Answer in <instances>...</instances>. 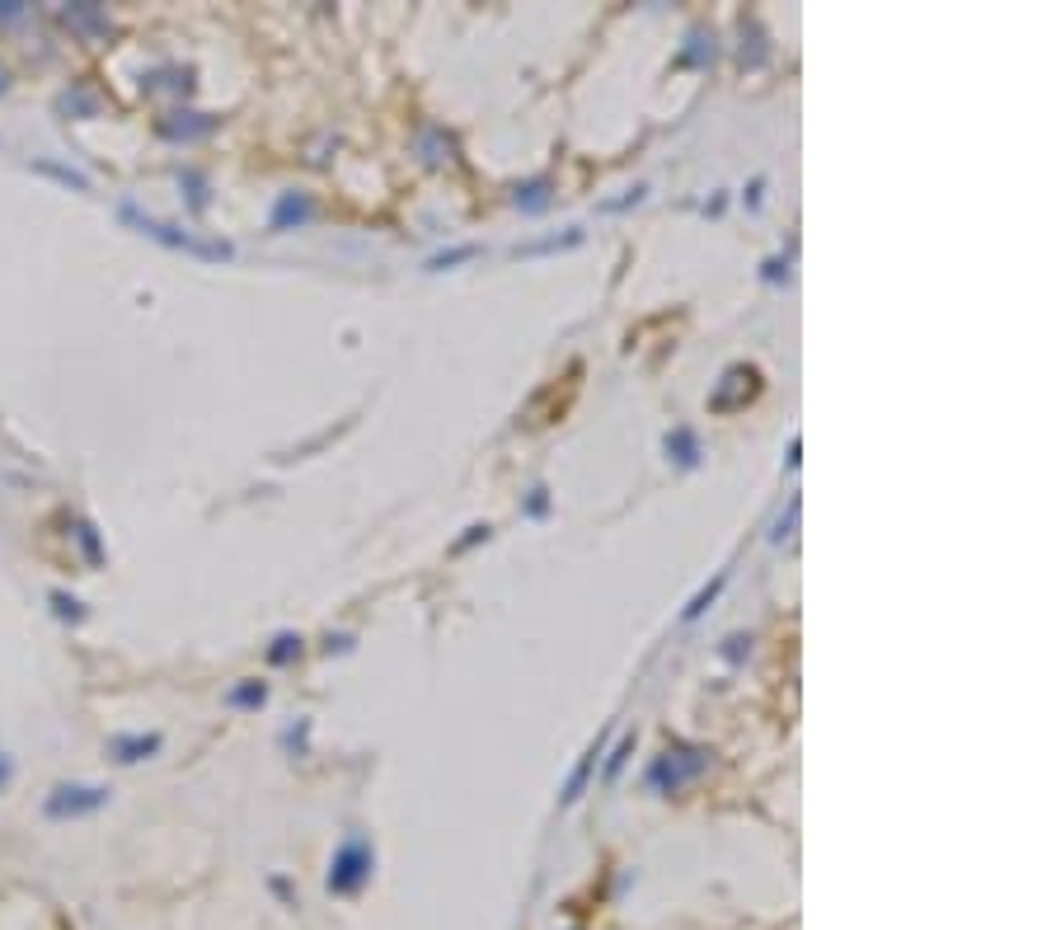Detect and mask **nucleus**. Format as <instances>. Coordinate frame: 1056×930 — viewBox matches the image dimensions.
<instances>
[{
    "label": "nucleus",
    "mask_w": 1056,
    "mask_h": 930,
    "mask_svg": "<svg viewBox=\"0 0 1056 930\" xmlns=\"http://www.w3.org/2000/svg\"><path fill=\"white\" fill-rule=\"evenodd\" d=\"M118 217H123L127 226H137L146 240L165 245V249L193 254V259H207V264H230V259H235V245H230V240H202V235L184 231V226H169V221L151 217V212H141V207H132V202H123V207H118Z\"/></svg>",
    "instance_id": "1"
},
{
    "label": "nucleus",
    "mask_w": 1056,
    "mask_h": 930,
    "mask_svg": "<svg viewBox=\"0 0 1056 930\" xmlns=\"http://www.w3.org/2000/svg\"><path fill=\"white\" fill-rule=\"evenodd\" d=\"M371 869H376V851H371L362 837H348L334 851V860H329V893H334V898L362 893L367 879H371Z\"/></svg>",
    "instance_id": "2"
},
{
    "label": "nucleus",
    "mask_w": 1056,
    "mask_h": 930,
    "mask_svg": "<svg viewBox=\"0 0 1056 930\" xmlns=\"http://www.w3.org/2000/svg\"><path fill=\"white\" fill-rule=\"evenodd\" d=\"M704 766H709V752H704V747H676V752L667 747V752L648 766V785L658 794H681Z\"/></svg>",
    "instance_id": "3"
},
{
    "label": "nucleus",
    "mask_w": 1056,
    "mask_h": 930,
    "mask_svg": "<svg viewBox=\"0 0 1056 930\" xmlns=\"http://www.w3.org/2000/svg\"><path fill=\"white\" fill-rule=\"evenodd\" d=\"M104 804H108V790H104V785H57V790L47 794L43 813H47V818H57V822H66V818H85V813H99Z\"/></svg>",
    "instance_id": "4"
},
{
    "label": "nucleus",
    "mask_w": 1056,
    "mask_h": 930,
    "mask_svg": "<svg viewBox=\"0 0 1056 930\" xmlns=\"http://www.w3.org/2000/svg\"><path fill=\"white\" fill-rule=\"evenodd\" d=\"M756 390H761V372H756V367H728L719 390L709 395V409H714V414H733V409H742L747 400H756Z\"/></svg>",
    "instance_id": "5"
},
{
    "label": "nucleus",
    "mask_w": 1056,
    "mask_h": 930,
    "mask_svg": "<svg viewBox=\"0 0 1056 930\" xmlns=\"http://www.w3.org/2000/svg\"><path fill=\"white\" fill-rule=\"evenodd\" d=\"M315 221V198L310 193H282V198L273 202V217H268V226L273 231H301V226H310Z\"/></svg>",
    "instance_id": "6"
},
{
    "label": "nucleus",
    "mask_w": 1056,
    "mask_h": 930,
    "mask_svg": "<svg viewBox=\"0 0 1056 930\" xmlns=\"http://www.w3.org/2000/svg\"><path fill=\"white\" fill-rule=\"evenodd\" d=\"M160 747H165L160 733H118V738L108 743V757L123 761V766H137V761H151Z\"/></svg>",
    "instance_id": "7"
},
{
    "label": "nucleus",
    "mask_w": 1056,
    "mask_h": 930,
    "mask_svg": "<svg viewBox=\"0 0 1056 930\" xmlns=\"http://www.w3.org/2000/svg\"><path fill=\"white\" fill-rule=\"evenodd\" d=\"M601 757H606V743H592L587 752H582V761L573 766V775H568L564 790H559V799H564V804H578V799H582V790H587V780H592V771H597Z\"/></svg>",
    "instance_id": "8"
},
{
    "label": "nucleus",
    "mask_w": 1056,
    "mask_h": 930,
    "mask_svg": "<svg viewBox=\"0 0 1056 930\" xmlns=\"http://www.w3.org/2000/svg\"><path fill=\"white\" fill-rule=\"evenodd\" d=\"M662 451H667V461L676 465H700V437H695V428H672V433L662 437Z\"/></svg>",
    "instance_id": "9"
},
{
    "label": "nucleus",
    "mask_w": 1056,
    "mask_h": 930,
    "mask_svg": "<svg viewBox=\"0 0 1056 930\" xmlns=\"http://www.w3.org/2000/svg\"><path fill=\"white\" fill-rule=\"evenodd\" d=\"M212 127H216V118H207V113H174V118H160V132H165V137H179V141L202 137V132H212Z\"/></svg>",
    "instance_id": "10"
},
{
    "label": "nucleus",
    "mask_w": 1056,
    "mask_h": 930,
    "mask_svg": "<svg viewBox=\"0 0 1056 930\" xmlns=\"http://www.w3.org/2000/svg\"><path fill=\"white\" fill-rule=\"evenodd\" d=\"M263 700H268V682H259V677H249V682H235L226 691V705H230V710H259Z\"/></svg>",
    "instance_id": "11"
},
{
    "label": "nucleus",
    "mask_w": 1056,
    "mask_h": 930,
    "mask_svg": "<svg viewBox=\"0 0 1056 930\" xmlns=\"http://www.w3.org/2000/svg\"><path fill=\"white\" fill-rule=\"evenodd\" d=\"M62 19L71 29H85V33H108V15L99 5H66Z\"/></svg>",
    "instance_id": "12"
},
{
    "label": "nucleus",
    "mask_w": 1056,
    "mask_h": 930,
    "mask_svg": "<svg viewBox=\"0 0 1056 930\" xmlns=\"http://www.w3.org/2000/svg\"><path fill=\"white\" fill-rule=\"evenodd\" d=\"M296 658H301V635L282 630V635L268 644V663H273V667H287V663H296Z\"/></svg>",
    "instance_id": "13"
},
{
    "label": "nucleus",
    "mask_w": 1056,
    "mask_h": 930,
    "mask_svg": "<svg viewBox=\"0 0 1056 930\" xmlns=\"http://www.w3.org/2000/svg\"><path fill=\"white\" fill-rule=\"evenodd\" d=\"M573 245H582V231L573 226L568 235H554V240H540V245H517L512 254L517 259H531V254H554V249H573Z\"/></svg>",
    "instance_id": "14"
},
{
    "label": "nucleus",
    "mask_w": 1056,
    "mask_h": 930,
    "mask_svg": "<svg viewBox=\"0 0 1056 930\" xmlns=\"http://www.w3.org/2000/svg\"><path fill=\"white\" fill-rule=\"evenodd\" d=\"M634 743H639V738H634V733H625V738H620V743L611 747V757H606V785H615V780H620V771H625V761L634 757Z\"/></svg>",
    "instance_id": "15"
},
{
    "label": "nucleus",
    "mask_w": 1056,
    "mask_h": 930,
    "mask_svg": "<svg viewBox=\"0 0 1056 930\" xmlns=\"http://www.w3.org/2000/svg\"><path fill=\"white\" fill-rule=\"evenodd\" d=\"M723 583H728V569H719V574H714V583H709V588H700V592H695V597H690V606H686V620H700L704 611H709V602H714V597H719V592H723Z\"/></svg>",
    "instance_id": "16"
},
{
    "label": "nucleus",
    "mask_w": 1056,
    "mask_h": 930,
    "mask_svg": "<svg viewBox=\"0 0 1056 930\" xmlns=\"http://www.w3.org/2000/svg\"><path fill=\"white\" fill-rule=\"evenodd\" d=\"M465 259H479V245H456V249H442V254H432L428 268L432 273H446V268L465 264Z\"/></svg>",
    "instance_id": "17"
},
{
    "label": "nucleus",
    "mask_w": 1056,
    "mask_h": 930,
    "mask_svg": "<svg viewBox=\"0 0 1056 930\" xmlns=\"http://www.w3.org/2000/svg\"><path fill=\"white\" fill-rule=\"evenodd\" d=\"M545 193H550V179H536V184L517 188V207H526V212H545Z\"/></svg>",
    "instance_id": "18"
},
{
    "label": "nucleus",
    "mask_w": 1056,
    "mask_h": 930,
    "mask_svg": "<svg viewBox=\"0 0 1056 930\" xmlns=\"http://www.w3.org/2000/svg\"><path fill=\"white\" fill-rule=\"evenodd\" d=\"M33 170H38V174H52V179H62L66 188H80V193L90 188V179H85V174H80V170H66V165H52V160H38Z\"/></svg>",
    "instance_id": "19"
},
{
    "label": "nucleus",
    "mask_w": 1056,
    "mask_h": 930,
    "mask_svg": "<svg viewBox=\"0 0 1056 930\" xmlns=\"http://www.w3.org/2000/svg\"><path fill=\"white\" fill-rule=\"evenodd\" d=\"M76 541H80V550H85L90 564H104V545H99V531H94L90 522H76Z\"/></svg>",
    "instance_id": "20"
},
{
    "label": "nucleus",
    "mask_w": 1056,
    "mask_h": 930,
    "mask_svg": "<svg viewBox=\"0 0 1056 930\" xmlns=\"http://www.w3.org/2000/svg\"><path fill=\"white\" fill-rule=\"evenodd\" d=\"M52 611H57V620H85V606H80V597H66V592H52Z\"/></svg>",
    "instance_id": "21"
},
{
    "label": "nucleus",
    "mask_w": 1056,
    "mask_h": 930,
    "mask_svg": "<svg viewBox=\"0 0 1056 930\" xmlns=\"http://www.w3.org/2000/svg\"><path fill=\"white\" fill-rule=\"evenodd\" d=\"M57 109H62V113H94V109H99V104H94L90 94H80V90L71 94V90H66L62 99H57Z\"/></svg>",
    "instance_id": "22"
},
{
    "label": "nucleus",
    "mask_w": 1056,
    "mask_h": 930,
    "mask_svg": "<svg viewBox=\"0 0 1056 930\" xmlns=\"http://www.w3.org/2000/svg\"><path fill=\"white\" fill-rule=\"evenodd\" d=\"M184 184H188V198H193V212H202L207 207V179L198 170H184Z\"/></svg>",
    "instance_id": "23"
},
{
    "label": "nucleus",
    "mask_w": 1056,
    "mask_h": 930,
    "mask_svg": "<svg viewBox=\"0 0 1056 930\" xmlns=\"http://www.w3.org/2000/svg\"><path fill=\"white\" fill-rule=\"evenodd\" d=\"M29 15V5H19V0H0V24H15V19Z\"/></svg>",
    "instance_id": "24"
},
{
    "label": "nucleus",
    "mask_w": 1056,
    "mask_h": 930,
    "mask_svg": "<svg viewBox=\"0 0 1056 930\" xmlns=\"http://www.w3.org/2000/svg\"><path fill=\"white\" fill-rule=\"evenodd\" d=\"M747 649H751V635H733L728 644H723V658H733V663H737V658H742Z\"/></svg>",
    "instance_id": "25"
},
{
    "label": "nucleus",
    "mask_w": 1056,
    "mask_h": 930,
    "mask_svg": "<svg viewBox=\"0 0 1056 930\" xmlns=\"http://www.w3.org/2000/svg\"><path fill=\"white\" fill-rule=\"evenodd\" d=\"M489 531H493V527H470V531H465V536L456 541V555H460V550H470L475 541H489Z\"/></svg>",
    "instance_id": "26"
},
{
    "label": "nucleus",
    "mask_w": 1056,
    "mask_h": 930,
    "mask_svg": "<svg viewBox=\"0 0 1056 930\" xmlns=\"http://www.w3.org/2000/svg\"><path fill=\"white\" fill-rule=\"evenodd\" d=\"M545 508H550V498H545V489H531V517H545Z\"/></svg>",
    "instance_id": "27"
},
{
    "label": "nucleus",
    "mask_w": 1056,
    "mask_h": 930,
    "mask_svg": "<svg viewBox=\"0 0 1056 930\" xmlns=\"http://www.w3.org/2000/svg\"><path fill=\"white\" fill-rule=\"evenodd\" d=\"M780 278H789V264H784V259H770V264H766V282H780Z\"/></svg>",
    "instance_id": "28"
},
{
    "label": "nucleus",
    "mask_w": 1056,
    "mask_h": 930,
    "mask_svg": "<svg viewBox=\"0 0 1056 930\" xmlns=\"http://www.w3.org/2000/svg\"><path fill=\"white\" fill-rule=\"evenodd\" d=\"M10 775H15V766H10V757H5V752H0V790H5V785H10Z\"/></svg>",
    "instance_id": "29"
},
{
    "label": "nucleus",
    "mask_w": 1056,
    "mask_h": 930,
    "mask_svg": "<svg viewBox=\"0 0 1056 930\" xmlns=\"http://www.w3.org/2000/svg\"><path fill=\"white\" fill-rule=\"evenodd\" d=\"M10 90V71H5V66H0V94Z\"/></svg>",
    "instance_id": "30"
}]
</instances>
